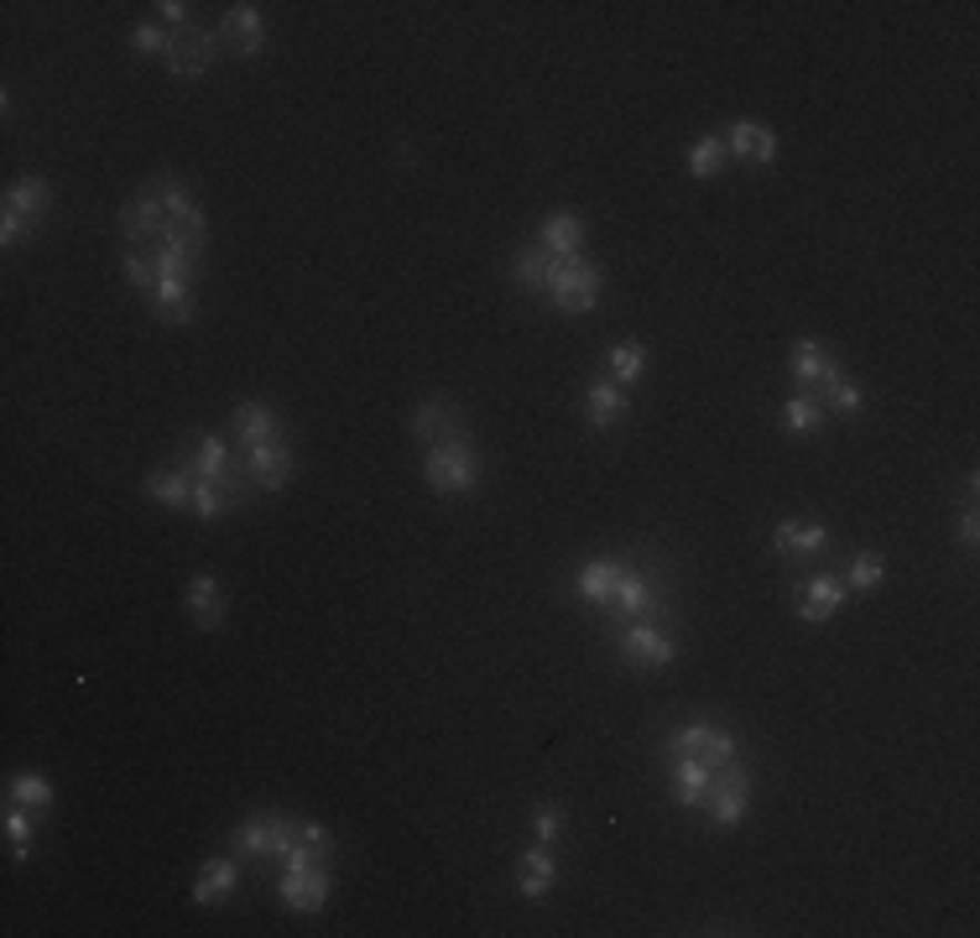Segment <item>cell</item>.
Here are the masks:
<instances>
[{
  "label": "cell",
  "instance_id": "4",
  "mask_svg": "<svg viewBox=\"0 0 980 938\" xmlns=\"http://www.w3.org/2000/svg\"><path fill=\"white\" fill-rule=\"evenodd\" d=\"M616 652H620V663H632V667H668L678 657V642L663 626H632V632L616 636Z\"/></svg>",
  "mask_w": 980,
  "mask_h": 938
},
{
  "label": "cell",
  "instance_id": "1",
  "mask_svg": "<svg viewBox=\"0 0 980 938\" xmlns=\"http://www.w3.org/2000/svg\"><path fill=\"white\" fill-rule=\"evenodd\" d=\"M428 485L438 495H465L481 485V460H475V448H469V438H444V444H433L428 448Z\"/></svg>",
  "mask_w": 980,
  "mask_h": 938
},
{
  "label": "cell",
  "instance_id": "30",
  "mask_svg": "<svg viewBox=\"0 0 980 938\" xmlns=\"http://www.w3.org/2000/svg\"><path fill=\"white\" fill-rule=\"evenodd\" d=\"M6 803H21V808L42 814V808H52V783L37 777V771H21V777H11V787H6Z\"/></svg>",
  "mask_w": 980,
  "mask_h": 938
},
{
  "label": "cell",
  "instance_id": "18",
  "mask_svg": "<svg viewBox=\"0 0 980 938\" xmlns=\"http://www.w3.org/2000/svg\"><path fill=\"white\" fill-rule=\"evenodd\" d=\"M152 193H156V199H162V214H168L172 224H189V230H199V235H204V209L193 204V199H189V188L178 183V178H156V183H152Z\"/></svg>",
  "mask_w": 980,
  "mask_h": 938
},
{
  "label": "cell",
  "instance_id": "33",
  "mask_svg": "<svg viewBox=\"0 0 980 938\" xmlns=\"http://www.w3.org/2000/svg\"><path fill=\"white\" fill-rule=\"evenodd\" d=\"M189 512L199 516V522H220L224 512H235L230 506V495L214 485V480H193V501H189Z\"/></svg>",
  "mask_w": 980,
  "mask_h": 938
},
{
  "label": "cell",
  "instance_id": "26",
  "mask_svg": "<svg viewBox=\"0 0 980 938\" xmlns=\"http://www.w3.org/2000/svg\"><path fill=\"white\" fill-rule=\"evenodd\" d=\"M235 433H241V444H272L276 438V417L272 407H261V402H241L235 407Z\"/></svg>",
  "mask_w": 980,
  "mask_h": 938
},
{
  "label": "cell",
  "instance_id": "7",
  "mask_svg": "<svg viewBox=\"0 0 980 938\" xmlns=\"http://www.w3.org/2000/svg\"><path fill=\"white\" fill-rule=\"evenodd\" d=\"M329 866H313V870H297V876H287L282 870V907H293V912H319V907L329 902Z\"/></svg>",
  "mask_w": 980,
  "mask_h": 938
},
{
  "label": "cell",
  "instance_id": "23",
  "mask_svg": "<svg viewBox=\"0 0 980 938\" xmlns=\"http://www.w3.org/2000/svg\"><path fill=\"white\" fill-rule=\"evenodd\" d=\"M183 470H189L193 480H220V475H230L235 464H230L224 438H199V448H193V454H183Z\"/></svg>",
  "mask_w": 980,
  "mask_h": 938
},
{
  "label": "cell",
  "instance_id": "20",
  "mask_svg": "<svg viewBox=\"0 0 980 938\" xmlns=\"http://www.w3.org/2000/svg\"><path fill=\"white\" fill-rule=\"evenodd\" d=\"M585 402H589V423H595V427H610L616 417H626V392H620V381H610V375L589 381Z\"/></svg>",
  "mask_w": 980,
  "mask_h": 938
},
{
  "label": "cell",
  "instance_id": "24",
  "mask_svg": "<svg viewBox=\"0 0 980 938\" xmlns=\"http://www.w3.org/2000/svg\"><path fill=\"white\" fill-rule=\"evenodd\" d=\"M553 887V855L543 850V845H533V850L522 855V876H516V891L527 897V902H537V897H548Z\"/></svg>",
  "mask_w": 980,
  "mask_h": 938
},
{
  "label": "cell",
  "instance_id": "36",
  "mask_svg": "<svg viewBox=\"0 0 980 938\" xmlns=\"http://www.w3.org/2000/svg\"><path fill=\"white\" fill-rule=\"evenodd\" d=\"M121 272H125V282H131V288H141L147 297H152L156 282H162V276H156L152 251H125V256H121Z\"/></svg>",
  "mask_w": 980,
  "mask_h": 938
},
{
  "label": "cell",
  "instance_id": "2",
  "mask_svg": "<svg viewBox=\"0 0 980 938\" xmlns=\"http://www.w3.org/2000/svg\"><path fill=\"white\" fill-rule=\"evenodd\" d=\"M553 297V307L558 313H595V303H600V266L585 256H574V261H553V272H548V288H543Z\"/></svg>",
  "mask_w": 980,
  "mask_h": 938
},
{
  "label": "cell",
  "instance_id": "39",
  "mask_svg": "<svg viewBox=\"0 0 980 938\" xmlns=\"http://www.w3.org/2000/svg\"><path fill=\"white\" fill-rule=\"evenodd\" d=\"M172 48H178V37L162 32L156 21H141L137 27V52H147V58H172Z\"/></svg>",
  "mask_w": 980,
  "mask_h": 938
},
{
  "label": "cell",
  "instance_id": "27",
  "mask_svg": "<svg viewBox=\"0 0 980 938\" xmlns=\"http://www.w3.org/2000/svg\"><path fill=\"white\" fill-rule=\"evenodd\" d=\"M141 491L152 495V501H162V506H189L193 501V475L178 464V470H168V475H147Z\"/></svg>",
  "mask_w": 980,
  "mask_h": 938
},
{
  "label": "cell",
  "instance_id": "31",
  "mask_svg": "<svg viewBox=\"0 0 980 938\" xmlns=\"http://www.w3.org/2000/svg\"><path fill=\"white\" fill-rule=\"evenodd\" d=\"M825 423V407H819V402H814V396H788V407H782V427H788L792 438H809L814 427Z\"/></svg>",
  "mask_w": 980,
  "mask_h": 938
},
{
  "label": "cell",
  "instance_id": "17",
  "mask_svg": "<svg viewBox=\"0 0 980 938\" xmlns=\"http://www.w3.org/2000/svg\"><path fill=\"white\" fill-rule=\"evenodd\" d=\"M52 204V188L48 178H17V183L6 188V214H21V220H42Z\"/></svg>",
  "mask_w": 980,
  "mask_h": 938
},
{
  "label": "cell",
  "instance_id": "5",
  "mask_svg": "<svg viewBox=\"0 0 980 938\" xmlns=\"http://www.w3.org/2000/svg\"><path fill=\"white\" fill-rule=\"evenodd\" d=\"M245 480L261 485V491H282L293 480V448L287 444H251L245 448Z\"/></svg>",
  "mask_w": 980,
  "mask_h": 938
},
{
  "label": "cell",
  "instance_id": "40",
  "mask_svg": "<svg viewBox=\"0 0 980 938\" xmlns=\"http://www.w3.org/2000/svg\"><path fill=\"white\" fill-rule=\"evenodd\" d=\"M558 835H564V808H558V803H543L533 819V839L537 845H553Z\"/></svg>",
  "mask_w": 980,
  "mask_h": 938
},
{
  "label": "cell",
  "instance_id": "45",
  "mask_svg": "<svg viewBox=\"0 0 980 938\" xmlns=\"http://www.w3.org/2000/svg\"><path fill=\"white\" fill-rule=\"evenodd\" d=\"M757 162H777V131L772 125H757V147H751Z\"/></svg>",
  "mask_w": 980,
  "mask_h": 938
},
{
  "label": "cell",
  "instance_id": "16",
  "mask_svg": "<svg viewBox=\"0 0 980 938\" xmlns=\"http://www.w3.org/2000/svg\"><path fill=\"white\" fill-rule=\"evenodd\" d=\"M224 37H235V52H241V58H256V52L266 48V27H261L256 6H230V11H224Z\"/></svg>",
  "mask_w": 980,
  "mask_h": 938
},
{
  "label": "cell",
  "instance_id": "19",
  "mask_svg": "<svg viewBox=\"0 0 980 938\" xmlns=\"http://www.w3.org/2000/svg\"><path fill=\"white\" fill-rule=\"evenodd\" d=\"M772 547L777 553H788V558H814V553H825L829 547V532L809 527V522H782V527L772 532Z\"/></svg>",
  "mask_w": 980,
  "mask_h": 938
},
{
  "label": "cell",
  "instance_id": "3",
  "mask_svg": "<svg viewBox=\"0 0 980 938\" xmlns=\"http://www.w3.org/2000/svg\"><path fill=\"white\" fill-rule=\"evenodd\" d=\"M715 771H720V777L709 783V798H705L709 819L720 824V829H730V824H740L751 814V771L736 767V762H730V767H715Z\"/></svg>",
  "mask_w": 980,
  "mask_h": 938
},
{
  "label": "cell",
  "instance_id": "25",
  "mask_svg": "<svg viewBox=\"0 0 980 938\" xmlns=\"http://www.w3.org/2000/svg\"><path fill=\"white\" fill-rule=\"evenodd\" d=\"M193 282H156L152 292V313L162 324H189L193 319V297H189Z\"/></svg>",
  "mask_w": 980,
  "mask_h": 938
},
{
  "label": "cell",
  "instance_id": "38",
  "mask_svg": "<svg viewBox=\"0 0 980 938\" xmlns=\"http://www.w3.org/2000/svg\"><path fill=\"white\" fill-rule=\"evenodd\" d=\"M641 365H647V350H641V344L626 340L610 350V381H637Z\"/></svg>",
  "mask_w": 980,
  "mask_h": 938
},
{
  "label": "cell",
  "instance_id": "13",
  "mask_svg": "<svg viewBox=\"0 0 980 938\" xmlns=\"http://www.w3.org/2000/svg\"><path fill=\"white\" fill-rule=\"evenodd\" d=\"M845 605V579H835V574H814L809 584H804V599H798V615L804 621H829V615Z\"/></svg>",
  "mask_w": 980,
  "mask_h": 938
},
{
  "label": "cell",
  "instance_id": "47",
  "mask_svg": "<svg viewBox=\"0 0 980 938\" xmlns=\"http://www.w3.org/2000/svg\"><path fill=\"white\" fill-rule=\"evenodd\" d=\"M960 543H964V547H976V543H980V516H976V512H964V522H960Z\"/></svg>",
  "mask_w": 980,
  "mask_h": 938
},
{
  "label": "cell",
  "instance_id": "37",
  "mask_svg": "<svg viewBox=\"0 0 980 938\" xmlns=\"http://www.w3.org/2000/svg\"><path fill=\"white\" fill-rule=\"evenodd\" d=\"M825 396H829V407L840 412V417H850V412H860V402H866V392H860L856 381H850V375H829L825 381Z\"/></svg>",
  "mask_w": 980,
  "mask_h": 938
},
{
  "label": "cell",
  "instance_id": "9",
  "mask_svg": "<svg viewBox=\"0 0 980 938\" xmlns=\"http://www.w3.org/2000/svg\"><path fill=\"white\" fill-rule=\"evenodd\" d=\"M214 52H220V37L214 32H183L178 37V48H172V58H168L172 79H199V73H209Z\"/></svg>",
  "mask_w": 980,
  "mask_h": 938
},
{
  "label": "cell",
  "instance_id": "32",
  "mask_svg": "<svg viewBox=\"0 0 980 938\" xmlns=\"http://www.w3.org/2000/svg\"><path fill=\"white\" fill-rule=\"evenodd\" d=\"M887 579V563H881V553H856V563H850V574H845V589H856V595H871L877 584Z\"/></svg>",
  "mask_w": 980,
  "mask_h": 938
},
{
  "label": "cell",
  "instance_id": "14",
  "mask_svg": "<svg viewBox=\"0 0 980 938\" xmlns=\"http://www.w3.org/2000/svg\"><path fill=\"white\" fill-rule=\"evenodd\" d=\"M829 375H840V365H835V355H829L819 340H798L792 344V381L798 386H825Z\"/></svg>",
  "mask_w": 980,
  "mask_h": 938
},
{
  "label": "cell",
  "instance_id": "43",
  "mask_svg": "<svg viewBox=\"0 0 980 938\" xmlns=\"http://www.w3.org/2000/svg\"><path fill=\"white\" fill-rule=\"evenodd\" d=\"M27 230H37V224L21 220V214H6V209H0V245H6V251H11V245H17Z\"/></svg>",
  "mask_w": 980,
  "mask_h": 938
},
{
  "label": "cell",
  "instance_id": "6",
  "mask_svg": "<svg viewBox=\"0 0 980 938\" xmlns=\"http://www.w3.org/2000/svg\"><path fill=\"white\" fill-rule=\"evenodd\" d=\"M162 230H168V214H162V199H156L152 188L121 209V235L131 240V251H141L147 240L156 245V240H162Z\"/></svg>",
  "mask_w": 980,
  "mask_h": 938
},
{
  "label": "cell",
  "instance_id": "11",
  "mask_svg": "<svg viewBox=\"0 0 980 938\" xmlns=\"http://www.w3.org/2000/svg\"><path fill=\"white\" fill-rule=\"evenodd\" d=\"M537 245H543L553 261H574V256H579V245H585V220L558 209V214H548V220H543V240H537Z\"/></svg>",
  "mask_w": 980,
  "mask_h": 938
},
{
  "label": "cell",
  "instance_id": "41",
  "mask_svg": "<svg viewBox=\"0 0 980 938\" xmlns=\"http://www.w3.org/2000/svg\"><path fill=\"white\" fill-rule=\"evenodd\" d=\"M751 147H757V120H736V125L725 131V152H730V157H751Z\"/></svg>",
  "mask_w": 980,
  "mask_h": 938
},
{
  "label": "cell",
  "instance_id": "34",
  "mask_svg": "<svg viewBox=\"0 0 980 938\" xmlns=\"http://www.w3.org/2000/svg\"><path fill=\"white\" fill-rule=\"evenodd\" d=\"M6 839H11V855H17V860H27V855H32V839H37L32 808H21V803H11V808H6Z\"/></svg>",
  "mask_w": 980,
  "mask_h": 938
},
{
  "label": "cell",
  "instance_id": "21",
  "mask_svg": "<svg viewBox=\"0 0 980 938\" xmlns=\"http://www.w3.org/2000/svg\"><path fill=\"white\" fill-rule=\"evenodd\" d=\"M235 881H241V866H235V860H209V866L199 870V881H193V902L199 907L224 902V897L235 891Z\"/></svg>",
  "mask_w": 980,
  "mask_h": 938
},
{
  "label": "cell",
  "instance_id": "29",
  "mask_svg": "<svg viewBox=\"0 0 980 938\" xmlns=\"http://www.w3.org/2000/svg\"><path fill=\"white\" fill-rule=\"evenodd\" d=\"M512 272H516V282H522V288L543 292V288H548V272H553V256L543 251V245H522V251H516V261H512Z\"/></svg>",
  "mask_w": 980,
  "mask_h": 938
},
{
  "label": "cell",
  "instance_id": "46",
  "mask_svg": "<svg viewBox=\"0 0 980 938\" xmlns=\"http://www.w3.org/2000/svg\"><path fill=\"white\" fill-rule=\"evenodd\" d=\"M156 17H162V21H178V27H183V21H189V6H183V0H162V6H156Z\"/></svg>",
  "mask_w": 980,
  "mask_h": 938
},
{
  "label": "cell",
  "instance_id": "12",
  "mask_svg": "<svg viewBox=\"0 0 980 938\" xmlns=\"http://www.w3.org/2000/svg\"><path fill=\"white\" fill-rule=\"evenodd\" d=\"M610 605H616L620 615H657L663 611V595L653 589V579H641V574H632V568H620L616 589H610Z\"/></svg>",
  "mask_w": 980,
  "mask_h": 938
},
{
  "label": "cell",
  "instance_id": "44",
  "mask_svg": "<svg viewBox=\"0 0 980 938\" xmlns=\"http://www.w3.org/2000/svg\"><path fill=\"white\" fill-rule=\"evenodd\" d=\"M297 839H303V845H313V850L324 855V860L334 855V839H329L324 824H297Z\"/></svg>",
  "mask_w": 980,
  "mask_h": 938
},
{
  "label": "cell",
  "instance_id": "10",
  "mask_svg": "<svg viewBox=\"0 0 980 938\" xmlns=\"http://www.w3.org/2000/svg\"><path fill=\"white\" fill-rule=\"evenodd\" d=\"M668 762H673V798H678V808H699L709 798L715 767L699 762V756H668Z\"/></svg>",
  "mask_w": 980,
  "mask_h": 938
},
{
  "label": "cell",
  "instance_id": "35",
  "mask_svg": "<svg viewBox=\"0 0 980 938\" xmlns=\"http://www.w3.org/2000/svg\"><path fill=\"white\" fill-rule=\"evenodd\" d=\"M725 168V141L720 137H699L694 141V152H688V172L694 178H715Z\"/></svg>",
  "mask_w": 980,
  "mask_h": 938
},
{
  "label": "cell",
  "instance_id": "28",
  "mask_svg": "<svg viewBox=\"0 0 980 938\" xmlns=\"http://www.w3.org/2000/svg\"><path fill=\"white\" fill-rule=\"evenodd\" d=\"M616 574H620V563H610V558L585 563V574H579V599H585V605H610Z\"/></svg>",
  "mask_w": 980,
  "mask_h": 938
},
{
  "label": "cell",
  "instance_id": "8",
  "mask_svg": "<svg viewBox=\"0 0 980 938\" xmlns=\"http://www.w3.org/2000/svg\"><path fill=\"white\" fill-rule=\"evenodd\" d=\"M287 845H297V824L282 819V814H261L241 829V850L245 855H282Z\"/></svg>",
  "mask_w": 980,
  "mask_h": 938
},
{
  "label": "cell",
  "instance_id": "15",
  "mask_svg": "<svg viewBox=\"0 0 980 938\" xmlns=\"http://www.w3.org/2000/svg\"><path fill=\"white\" fill-rule=\"evenodd\" d=\"M189 615L199 632H214L224 621V595H220V579H214V574H193L189 579Z\"/></svg>",
  "mask_w": 980,
  "mask_h": 938
},
{
  "label": "cell",
  "instance_id": "42",
  "mask_svg": "<svg viewBox=\"0 0 980 938\" xmlns=\"http://www.w3.org/2000/svg\"><path fill=\"white\" fill-rule=\"evenodd\" d=\"M313 866H324V855L313 850V845H303V839L282 850V870H287V876H297V870H313Z\"/></svg>",
  "mask_w": 980,
  "mask_h": 938
},
{
  "label": "cell",
  "instance_id": "22",
  "mask_svg": "<svg viewBox=\"0 0 980 938\" xmlns=\"http://www.w3.org/2000/svg\"><path fill=\"white\" fill-rule=\"evenodd\" d=\"M413 438H423V444H444V438H454V407L448 402H423V407L413 412Z\"/></svg>",
  "mask_w": 980,
  "mask_h": 938
}]
</instances>
